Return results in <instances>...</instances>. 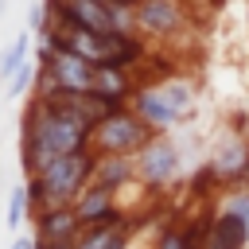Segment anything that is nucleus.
I'll use <instances>...</instances> for the list:
<instances>
[{"instance_id":"6","label":"nucleus","mask_w":249,"mask_h":249,"mask_svg":"<svg viewBox=\"0 0 249 249\" xmlns=\"http://www.w3.org/2000/svg\"><path fill=\"white\" fill-rule=\"evenodd\" d=\"M202 167L210 171L214 187H245L249 183V140L233 128L226 132L202 160Z\"/></svg>"},{"instance_id":"4","label":"nucleus","mask_w":249,"mask_h":249,"mask_svg":"<svg viewBox=\"0 0 249 249\" xmlns=\"http://www.w3.org/2000/svg\"><path fill=\"white\" fill-rule=\"evenodd\" d=\"M148 140H152L148 124L124 105V109H113L109 117H101V121L93 124L89 152H93V156H136Z\"/></svg>"},{"instance_id":"7","label":"nucleus","mask_w":249,"mask_h":249,"mask_svg":"<svg viewBox=\"0 0 249 249\" xmlns=\"http://www.w3.org/2000/svg\"><path fill=\"white\" fill-rule=\"evenodd\" d=\"M132 19H136V39L156 43V39L179 35L183 23H187V12H183L179 0H140L132 8Z\"/></svg>"},{"instance_id":"15","label":"nucleus","mask_w":249,"mask_h":249,"mask_svg":"<svg viewBox=\"0 0 249 249\" xmlns=\"http://www.w3.org/2000/svg\"><path fill=\"white\" fill-rule=\"evenodd\" d=\"M27 218H31V198H27V183H19V187H12V195H8V230H23L27 226Z\"/></svg>"},{"instance_id":"13","label":"nucleus","mask_w":249,"mask_h":249,"mask_svg":"<svg viewBox=\"0 0 249 249\" xmlns=\"http://www.w3.org/2000/svg\"><path fill=\"white\" fill-rule=\"evenodd\" d=\"M31 39H35L31 31H19V35L0 51V82H8V78H12V74L31 58Z\"/></svg>"},{"instance_id":"8","label":"nucleus","mask_w":249,"mask_h":249,"mask_svg":"<svg viewBox=\"0 0 249 249\" xmlns=\"http://www.w3.org/2000/svg\"><path fill=\"white\" fill-rule=\"evenodd\" d=\"M136 74L128 66H93V82H89V93L97 101H105L109 109H124L136 93Z\"/></svg>"},{"instance_id":"17","label":"nucleus","mask_w":249,"mask_h":249,"mask_svg":"<svg viewBox=\"0 0 249 249\" xmlns=\"http://www.w3.org/2000/svg\"><path fill=\"white\" fill-rule=\"evenodd\" d=\"M47 27H51V8H47V0H35L27 8V31L31 35H43Z\"/></svg>"},{"instance_id":"21","label":"nucleus","mask_w":249,"mask_h":249,"mask_svg":"<svg viewBox=\"0 0 249 249\" xmlns=\"http://www.w3.org/2000/svg\"><path fill=\"white\" fill-rule=\"evenodd\" d=\"M0 12H4V0H0Z\"/></svg>"},{"instance_id":"10","label":"nucleus","mask_w":249,"mask_h":249,"mask_svg":"<svg viewBox=\"0 0 249 249\" xmlns=\"http://www.w3.org/2000/svg\"><path fill=\"white\" fill-rule=\"evenodd\" d=\"M31 222H35L31 237H35V245H39V249H47V245H66V241H78V233H82V226H78V218H74V206L39 210V214H31Z\"/></svg>"},{"instance_id":"18","label":"nucleus","mask_w":249,"mask_h":249,"mask_svg":"<svg viewBox=\"0 0 249 249\" xmlns=\"http://www.w3.org/2000/svg\"><path fill=\"white\" fill-rule=\"evenodd\" d=\"M12 249H39V245H35L31 233H16V237H12Z\"/></svg>"},{"instance_id":"12","label":"nucleus","mask_w":249,"mask_h":249,"mask_svg":"<svg viewBox=\"0 0 249 249\" xmlns=\"http://www.w3.org/2000/svg\"><path fill=\"white\" fill-rule=\"evenodd\" d=\"M136 183V163H132V156H93V163H89V179H86V187H105V191H124V187H132Z\"/></svg>"},{"instance_id":"5","label":"nucleus","mask_w":249,"mask_h":249,"mask_svg":"<svg viewBox=\"0 0 249 249\" xmlns=\"http://www.w3.org/2000/svg\"><path fill=\"white\" fill-rule=\"evenodd\" d=\"M132 163H136V183H144L148 191H163V187H171V183L179 179V171H183V152H179L175 136L167 132V136H152V140L132 156Z\"/></svg>"},{"instance_id":"9","label":"nucleus","mask_w":249,"mask_h":249,"mask_svg":"<svg viewBox=\"0 0 249 249\" xmlns=\"http://www.w3.org/2000/svg\"><path fill=\"white\" fill-rule=\"evenodd\" d=\"M74 218L82 230H93V226H109L121 214V195L117 191H105V187H86L78 198H74Z\"/></svg>"},{"instance_id":"1","label":"nucleus","mask_w":249,"mask_h":249,"mask_svg":"<svg viewBox=\"0 0 249 249\" xmlns=\"http://www.w3.org/2000/svg\"><path fill=\"white\" fill-rule=\"evenodd\" d=\"M89 136H93V124L82 121L78 113H70L58 101L31 97V105L23 109V128H19V167H23V179H35L58 156L89 152Z\"/></svg>"},{"instance_id":"16","label":"nucleus","mask_w":249,"mask_h":249,"mask_svg":"<svg viewBox=\"0 0 249 249\" xmlns=\"http://www.w3.org/2000/svg\"><path fill=\"white\" fill-rule=\"evenodd\" d=\"M35 74H39V58H27V62H23V66L4 82V86H8V97H12V101H19L27 89H35Z\"/></svg>"},{"instance_id":"11","label":"nucleus","mask_w":249,"mask_h":249,"mask_svg":"<svg viewBox=\"0 0 249 249\" xmlns=\"http://www.w3.org/2000/svg\"><path fill=\"white\" fill-rule=\"evenodd\" d=\"M148 82H152V78H148ZM152 86H156V93L163 97V105H167V109H171L179 121L195 117V109H198V82H195L191 74H179V70H171V74L156 78Z\"/></svg>"},{"instance_id":"14","label":"nucleus","mask_w":249,"mask_h":249,"mask_svg":"<svg viewBox=\"0 0 249 249\" xmlns=\"http://www.w3.org/2000/svg\"><path fill=\"white\" fill-rule=\"evenodd\" d=\"M214 210H222V214H230V218H237V226L245 230V237H249V183L245 187H230L222 198H218V206Z\"/></svg>"},{"instance_id":"19","label":"nucleus","mask_w":249,"mask_h":249,"mask_svg":"<svg viewBox=\"0 0 249 249\" xmlns=\"http://www.w3.org/2000/svg\"><path fill=\"white\" fill-rule=\"evenodd\" d=\"M47 249H74V241H66V245H47Z\"/></svg>"},{"instance_id":"20","label":"nucleus","mask_w":249,"mask_h":249,"mask_svg":"<svg viewBox=\"0 0 249 249\" xmlns=\"http://www.w3.org/2000/svg\"><path fill=\"white\" fill-rule=\"evenodd\" d=\"M97 4H105V8H113V4H121V0H97Z\"/></svg>"},{"instance_id":"3","label":"nucleus","mask_w":249,"mask_h":249,"mask_svg":"<svg viewBox=\"0 0 249 249\" xmlns=\"http://www.w3.org/2000/svg\"><path fill=\"white\" fill-rule=\"evenodd\" d=\"M89 163H93V152H74V156H58L54 163H47L35 179H23L27 198H31V214L54 210V206H74V198L86 191Z\"/></svg>"},{"instance_id":"2","label":"nucleus","mask_w":249,"mask_h":249,"mask_svg":"<svg viewBox=\"0 0 249 249\" xmlns=\"http://www.w3.org/2000/svg\"><path fill=\"white\" fill-rule=\"evenodd\" d=\"M47 35L54 39V47L78 54L82 62L89 66H128L136 70L140 58H144V43L140 39H124V35H101V31H82L58 16H51V27Z\"/></svg>"}]
</instances>
